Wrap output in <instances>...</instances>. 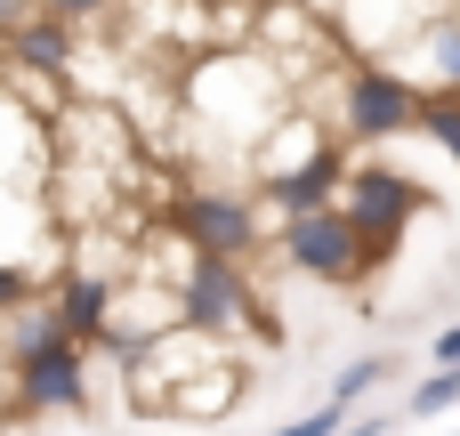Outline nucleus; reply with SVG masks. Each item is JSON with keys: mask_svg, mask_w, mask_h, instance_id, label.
I'll return each mask as SVG.
<instances>
[{"mask_svg": "<svg viewBox=\"0 0 460 436\" xmlns=\"http://www.w3.org/2000/svg\"><path fill=\"white\" fill-rule=\"evenodd\" d=\"M388 65H396L420 97H460V0H453V8H437Z\"/></svg>", "mask_w": 460, "mask_h": 436, "instance_id": "9", "label": "nucleus"}, {"mask_svg": "<svg viewBox=\"0 0 460 436\" xmlns=\"http://www.w3.org/2000/svg\"><path fill=\"white\" fill-rule=\"evenodd\" d=\"M291 105H299L291 81H283L259 49H210V57H194V73H186V129H194L210 154H226V162H251L259 138H267Z\"/></svg>", "mask_w": 460, "mask_h": 436, "instance_id": "1", "label": "nucleus"}, {"mask_svg": "<svg viewBox=\"0 0 460 436\" xmlns=\"http://www.w3.org/2000/svg\"><path fill=\"white\" fill-rule=\"evenodd\" d=\"M24 299H40V291H32V275H24V267H0V316H16Z\"/></svg>", "mask_w": 460, "mask_h": 436, "instance_id": "18", "label": "nucleus"}, {"mask_svg": "<svg viewBox=\"0 0 460 436\" xmlns=\"http://www.w3.org/2000/svg\"><path fill=\"white\" fill-rule=\"evenodd\" d=\"M340 186H348V154L332 146V154H315V162H299V170L259 178V202H267L275 218H307V210H332Z\"/></svg>", "mask_w": 460, "mask_h": 436, "instance_id": "10", "label": "nucleus"}, {"mask_svg": "<svg viewBox=\"0 0 460 436\" xmlns=\"http://www.w3.org/2000/svg\"><path fill=\"white\" fill-rule=\"evenodd\" d=\"M234 388H243V372H234V356H218V364H202L194 380H178V388L162 396V413H170V421H218V413L234 405Z\"/></svg>", "mask_w": 460, "mask_h": 436, "instance_id": "12", "label": "nucleus"}, {"mask_svg": "<svg viewBox=\"0 0 460 436\" xmlns=\"http://www.w3.org/2000/svg\"><path fill=\"white\" fill-rule=\"evenodd\" d=\"M429 364H437V372H460V324H445V332H437V348H429Z\"/></svg>", "mask_w": 460, "mask_h": 436, "instance_id": "19", "label": "nucleus"}, {"mask_svg": "<svg viewBox=\"0 0 460 436\" xmlns=\"http://www.w3.org/2000/svg\"><path fill=\"white\" fill-rule=\"evenodd\" d=\"M0 436H16V429H0Z\"/></svg>", "mask_w": 460, "mask_h": 436, "instance_id": "22", "label": "nucleus"}, {"mask_svg": "<svg viewBox=\"0 0 460 436\" xmlns=\"http://www.w3.org/2000/svg\"><path fill=\"white\" fill-rule=\"evenodd\" d=\"M388 372H396V356H356V364L332 380V405H340V413H356V405H364V396H372Z\"/></svg>", "mask_w": 460, "mask_h": 436, "instance_id": "13", "label": "nucleus"}, {"mask_svg": "<svg viewBox=\"0 0 460 436\" xmlns=\"http://www.w3.org/2000/svg\"><path fill=\"white\" fill-rule=\"evenodd\" d=\"M113 291H121V283H113L105 267L73 259L40 299H49V316H57V332H65L73 348H97V340H105V316H113Z\"/></svg>", "mask_w": 460, "mask_h": 436, "instance_id": "8", "label": "nucleus"}, {"mask_svg": "<svg viewBox=\"0 0 460 436\" xmlns=\"http://www.w3.org/2000/svg\"><path fill=\"white\" fill-rule=\"evenodd\" d=\"M340 429H348V413L323 396L315 413H299V421H283V429H267V436H340Z\"/></svg>", "mask_w": 460, "mask_h": 436, "instance_id": "16", "label": "nucleus"}, {"mask_svg": "<svg viewBox=\"0 0 460 436\" xmlns=\"http://www.w3.org/2000/svg\"><path fill=\"white\" fill-rule=\"evenodd\" d=\"M8 396L16 413H89V348H73L49 316V299L16 307L8 332Z\"/></svg>", "mask_w": 460, "mask_h": 436, "instance_id": "2", "label": "nucleus"}, {"mask_svg": "<svg viewBox=\"0 0 460 436\" xmlns=\"http://www.w3.org/2000/svg\"><path fill=\"white\" fill-rule=\"evenodd\" d=\"M251 8H275V0H251Z\"/></svg>", "mask_w": 460, "mask_h": 436, "instance_id": "21", "label": "nucleus"}, {"mask_svg": "<svg viewBox=\"0 0 460 436\" xmlns=\"http://www.w3.org/2000/svg\"><path fill=\"white\" fill-rule=\"evenodd\" d=\"M178 324L202 332V340L251 332V324H259V291H251L243 259H202V251H194V267H186V283H178Z\"/></svg>", "mask_w": 460, "mask_h": 436, "instance_id": "6", "label": "nucleus"}, {"mask_svg": "<svg viewBox=\"0 0 460 436\" xmlns=\"http://www.w3.org/2000/svg\"><path fill=\"white\" fill-rule=\"evenodd\" d=\"M275 251L299 267V275H315V283H364L380 259L364 251V235L348 227V210L332 202V210H307V218H283L275 227Z\"/></svg>", "mask_w": 460, "mask_h": 436, "instance_id": "5", "label": "nucleus"}, {"mask_svg": "<svg viewBox=\"0 0 460 436\" xmlns=\"http://www.w3.org/2000/svg\"><path fill=\"white\" fill-rule=\"evenodd\" d=\"M0 57L8 65H24V73H49V81H65L73 73V24H57V16H32V24H16L8 40H0Z\"/></svg>", "mask_w": 460, "mask_h": 436, "instance_id": "11", "label": "nucleus"}, {"mask_svg": "<svg viewBox=\"0 0 460 436\" xmlns=\"http://www.w3.org/2000/svg\"><path fill=\"white\" fill-rule=\"evenodd\" d=\"M388 429H396L388 413H364V421H356V429H348V436H388Z\"/></svg>", "mask_w": 460, "mask_h": 436, "instance_id": "20", "label": "nucleus"}, {"mask_svg": "<svg viewBox=\"0 0 460 436\" xmlns=\"http://www.w3.org/2000/svg\"><path fill=\"white\" fill-rule=\"evenodd\" d=\"M315 121L332 113L356 146H388V138H412L420 129V89L396 73V65H380V57H348V73L332 81V105H307Z\"/></svg>", "mask_w": 460, "mask_h": 436, "instance_id": "3", "label": "nucleus"}, {"mask_svg": "<svg viewBox=\"0 0 460 436\" xmlns=\"http://www.w3.org/2000/svg\"><path fill=\"white\" fill-rule=\"evenodd\" d=\"M170 235H186L202 259H251L259 251V202L243 186H186L170 210Z\"/></svg>", "mask_w": 460, "mask_h": 436, "instance_id": "7", "label": "nucleus"}, {"mask_svg": "<svg viewBox=\"0 0 460 436\" xmlns=\"http://www.w3.org/2000/svg\"><path fill=\"white\" fill-rule=\"evenodd\" d=\"M340 210H348V227L364 235V251L388 259L396 235L420 218V186H412V170H388L380 154H356V162H348V186H340Z\"/></svg>", "mask_w": 460, "mask_h": 436, "instance_id": "4", "label": "nucleus"}, {"mask_svg": "<svg viewBox=\"0 0 460 436\" xmlns=\"http://www.w3.org/2000/svg\"><path fill=\"white\" fill-rule=\"evenodd\" d=\"M40 16H57V24H97V16H113V0H32Z\"/></svg>", "mask_w": 460, "mask_h": 436, "instance_id": "17", "label": "nucleus"}, {"mask_svg": "<svg viewBox=\"0 0 460 436\" xmlns=\"http://www.w3.org/2000/svg\"><path fill=\"white\" fill-rule=\"evenodd\" d=\"M453 405H460V372H429V380L404 396V413H412V421H437V413H453Z\"/></svg>", "mask_w": 460, "mask_h": 436, "instance_id": "15", "label": "nucleus"}, {"mask_svg": "<svg viewBox=\"0 0 460 436\" xmlns=\"http://www.w3.org/2000/svg\"><path fill=\"white\" fill-rule=\"evenodd\" d=\"M420 138H437L460 170V97H420Z\"/></svg>", "mask_w": 460, "mask_h": 436, "instance_id": "14", "label": "nucleus"}]
</instances>
